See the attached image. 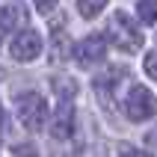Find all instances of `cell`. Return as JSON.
Returning <instances> with one entry per match:
<instances>
[{"mask_svg": "<svg viewBox=\"0 0 157 157\" xmlns=\"http://www.w3.org/2000/svg\"><path fill=\"white\" fill-rule=\"evenodd\" d=\"M145 145L151 148V154H157V124L151 128L148 133H145Z\"/></svg>", "mask_w": 157, "mask_h": 157, "instance_id": "obj_16", "label": "cell"}, {"mask_svg": "<svg viewBox=\"0 0 157 157\" xmlns=\"http://www.w3.org/2000/svg\"><path fill=\"white\" fill-rule=\"evenodd\" d=\"M104 6H107V0H77V12L83 18H98L101 12H104Z\"/></svg>", "mask_w": 157, "mask_h": 157, "instance_id": "obj_10", "label": "cell"}, {"mask_svg": "<svg viewBox=\"0 0 157 157\" xmlns=\"http://www.w3.org/2000/svg\"><path fill=\"white\" fill-rule=\"evenodd\" d=\"M104 51H107L104 36H89V39H83L80 44H74V59H77L83 68H92L98 62H104Z\"/></svg>", "mask_w": 157, "mask_h": 157, "instance_id": "obj_5", "label": "cell"}, {"mask_svg": "<svg viewBox=\"0 0 157 157\" xmlns=\"http://www.w3.org/2000/svg\"><path fill=\"white\" fill-rule=\"evenodd\" d=\"M42 36L36 33V30H30V27H24V30H18L15 36H12V42H9V53H12V59L15 62H33L39 53H42Z\"/></svg>", "mask_w": 157, "mask_h": 157, "instance_id": "obj_4", "label": "cell"}, {"mask_svg": "<svg viewBox=\"0 0 157 157\" xmlns=\"http://www.w3.org/2000/svg\"><path fill=\"white\" fill-rule=\"evenodd\" d=\"M124 77V68L122 65H113V68H107L104 74H98L95 77V95L101 104L110 107V101H113V89L119 86V80Z\"/></svg>", "mask_w": 157, "mask_h": 157, "instance_id": "obj_6", "label": "cell"}, {"mask_svg": "<svg viewBox=\"0 0 157 157\" xmlns=\"http://www.w3.org/2000/svg\"><path fill=\"white\" fill-rule=\"evenodd\" d=\"M154 113H157V98L151 95V89L142 86V83L131 86V92L124 98V116H128L131 122H145V119H151Z\"/></svg>", "mask_w": 157, "mask_h": 157, "instance_id": "obj_3", "label": "cell"}, {"mask_svg": "<svg viewBox=\"0 0 157 157\" xmlns=\"http://www.w3.org/2000/svg\"><path fill=\"white\" fill-rule=\"evenodd\" d=\"M119 157H148V154L140 151V148H133V145H122L119 148Z\"/></svg>", "mask_w": 157, "mask_h": 157, "instance_id": "obj_15", "label": "cell"}, {"mask_svg": "<svg viewBox=\"0 0 157 157\" xmlns=\"http://www.w3.org/2000/svg\"><path fill=\"white\" fill-rule=\"evenodd\" d=\"M107 39L124 53H136L142 48V33L136 30L128 12H113L110 15V24H107Z\"/></svg>", "mask_w": 157, "mask_h": 157, "instance_id": "obj_1", "label": "cell"}, {"mask_svg": "<svg viewBox=\"0 0 157 157\" xmlns=\"http://www.w3.org/2000/svg\"><path fill=\"white\" fill-rule=\"evenodd\" d=\"M15 116L27 131H42L48 124V101L36 92H21L15 101Z\"/></svg>", "mask_w": 157, "mask_h": 157, "instance_id": "obj_2", "label": "cell"}, {"mask_svg": "<svg viewBox=\"0 0 157 157\" xmlns=\"http://www.w3.org/2000/svg\"><path fill=\"white\" fill-rule=\"evenodd\" d=\"M136 15L142 24H154L157 21V0H140L136 3Z\"/></svg>", "mask_w": 157, "mask_h": 157, "instance_id": "obj_11", "label": "cell"}, {"mask_svg": "<svg viewBox=\"0 0 157 157\" xmlns=\"http://www.w3.org/2000/svg\"><path fill=\"white\" fill-rule=\"evenodd\" d=\"M74 133V107L71 104H59L51 122V136L53 140H68Z\"/></svg>", "mask_w": 157, "mask_h": 157, "instance_id": "obj_7", "label": "cell"}, {"mask_svg": "<svg viewBox=\"0 0 157 157\" xmlns=\"http://www.w3.org/2000/svg\"><path fill=\"white\" fill-rule=\"evenodd\" d=\"M33 6H36V12H42V15H48L53 6H56V0H33Z\"/></svg>", "mask_w": 157, "mask_h": 157, "instance_id": "obj_14", "label": "cell"}, {"mask_svg": "<svg viewBox=\"0 0 157 157\" xmlns=\"http://www.w3.org/2000/svg\"><path fill=\"white\" fill-rule=\"evenodd\" d=\"M145 74H148L151 80H157V51H151V53H145Z\"/></svg>", "mask_w": 157, "mask_h": 157, "instance_id": "obj_12", "label": "cell"}, {"mask_svg": "<svg viewBox=\"0 0 157 157\" xmlns=\"http://www.w3.org/2000/svg\"><path fill=\"white\" fill-rule=\"evenodd\" d=\"M12 157H39V151H36L33 145H27V142H21V145L12 148Z\"/></svg>", "mask_w": 157, "mask_h": 157, "instance_id": "obj_13", "label": "cell"}, {"mask_svg": "<svg viewBox=\"0 0 157 157\" xmlns=\"http://www.w3.org/2000/svg\"><path fill=\"white\" fill-rule=\"evenodd\" d=\"M21 21H24V9L21 6H0V42H3V36H9Z\"/></svg>", "mask_w": 157, "mask_h": 157, "instance_id": "obj_9", "label": "cell"}, {"mask_svg": "<svg viewBox=\"0 0 157 157\" xmlns=\"http://www.w3.org/2000/svg\"><path fill=\"white\" fill-rule=\"evenodd\" d=\"M51 89H53V95H56V101L71 104L74 95H77V80L68 77V74H56V77L51 80Z\"/></svg>", "mask_w": 157, "mask_h": 157, "instance_id": "obj_8", "label": "cell"}, {"mask_svg": "<svg viewBox=\"0 0 157 157\" xmlns=\"http://www.w3.org/2000/svg\"><path fill=\"white\" fill-rule=\"evenodd\" d=\"M0 77H3V71H0Z\"/></svg>", "mask_w": 157, "mask_h": 157, "instance_id": "obj_17", "label": "cell"}]
</instances>
